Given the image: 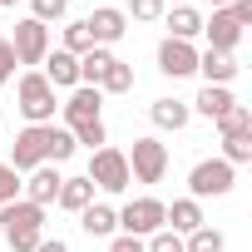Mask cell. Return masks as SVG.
<instances>
[{
  "mask_svg": "<svg viewBox=\"0 0 252 252\" xmlns=\"http://www.w3.org/2000/svg\"><path fill=\"white\" fill-rule=\"evenodd\" d=\"M0 237H5L15 252H35L40 237H45V208H35L25 198L5 203V208H0Z\"/></svg>",
  "mask_w": 252,
  "mask_h": 252,
  "instance_id": "6da1fadb",
  "label": "cell"
},
{
  "mask_svg": "<svg viewBox=\"0 0 252 252\" xmlns=\"http://www.w3.org/2000/svg\"><path fill=\"white\" fill-rule=\"evenodd\" d=\"M50 139H55V124H25L10 144V168L15 173H30L40 163H50Z\"/></svg>",
  "mask_w": 252,
  "mask_h": 252,
  "instance_id": "7a4b0ae2",
  "label": "cell"
},
{
  "mask_svg": "<svg viewBox=\"0 0 252 252\" xmlns=\"http://www.w3.org/2000/svg\"><path fill=\"white\" fill-rule=\"evenodd\" d=\"M15 109L30 119V124H55V89H50V79L40 74V69H30L20 84H15Z\"/></svg>",
  "mask_w": 252,
  "mask_h": 252,
  "instance_id": "3957f363",
  "label": "cell"
},
{
  "mask_svg": "<svg viewBox=\"0 0 252 252\" xmlns=\"http://www.w3.org/2000/svg\"><path fill=\"white\" fill-rule=\"evenodd\" d=\"M232 178H237V168L232 163H222V158H203V163H193V173H188V198H227L232 193Z\"/></svg>",
  "mask_w": 252,
  "mask_h": 252,
  "instance_id": "277c9868",
  "label": "cell"
},
{
  "mask_svg": "<svg viewBox=\"0 0 252 252\" xmlns=\"http://www.w3.org/2000/svg\"><path fill=\"white\" fill-rule=\"evenodd\" d=\"M94 188H104V193H124L134 178H129V158H124V149H94V158H89V173H84Z\"/></svg>",
  "mask_w": 252,
  "mask_h": 252,
  "instance_id": "5b68a950",
  "label": "cell"
},
{
  "mask_svg": "<svg viewBox=\"0 0 252 252\" xmlns=\"http://www.w3.org/2000/svg\"><path fill=\"white\" fill-rule=\"evenodd\" d=\"M124 158H129V178L139 183H163L168 173V149L158 139H134V154H124Z\"/></svg>",
  "mask_w": 252,
  "mask_h": 252,
  "instance_id": "8992f818",
  "label": "cell"
},
{
  "mask_svg": "<svg viewBox=\"0 0 252 252\" xmlns=\"http://www.w3.org/2000/svg\"><path fill=\"white\" fill-rule=\"evenodd\" d=\"M158 227H163V203H158V198H134V203L119 208V232H129V237H154Z\"/></svg>",
  "mask_w": 252,
  "mask_h": 252,
  "instance_id": "52a82bcc",
  "label": "cell"
},
{
  "mask_svg": "<svg viewBox=\"0 0 252 252\" xmlns=\"http://www.w3.org/2000/svg\"><path fill=\"white\" fill-rule=\"evenodd\" d=\"M10 50H15V64H45V55H50V25H40V20H20L15 25V35H10Z\"/></svg>",
  "mask_w": 252,
  "mask_h": 252,
  "instance_id": "ba28073f",
  "label": "cell"
},
{
  "mask_svg": "<svg viewBox=\"0 0 252 252\" xmlns=\"http://www.w3.org/2000/svg\"><path fill=\"white\" fill-rule=\"evenodd\" d=\"M60 109H64V124H69V129H79V124H99V119H104V114H99V109H104V94L89 89V84H74Z\"/></svg>",
  "mask_w": 252,
  "mask_h": 252,
  "instance_id": "9c48e42d",
  "label": "cell"
},
{
  "mask_svg": "<svg viewBox=\"0 0 252 252\" xmlns=\"http://www.w3.org/2000/svg\"><path fill=\"white\" fill-rule=\"evenodd\" d=\"M158 69L168 79H188V74H198V50L188 40H163L158 45Z\"/></svg>",
  "mask_w": 252,
  "mask_h": 252,
  "instance_id": "30bf717a",
  "label": "cell"
},
{
  "mask_svg": "<svg viewBox=\"0 0 252 252\" xmlns=\"http://www.w3.org/2000/svg\"><path fill=\"white\" fill-rule=\"evenodd\" d=\"M60 173H55V163H40V168H30V178L20 183V198L25 203H35V208H50L55 198H60Z\"/></svg>",
  "mask_w": 252,
  "mask_h": 252,
  "instance_id": "8fae6325",
  "label": "cell"
},
{
  "mask_svg": "<svg viewBox=\"0 0 252 252\" xmlns=\"http://www.w3.org/2000/svg\"><path fill=\"white\" fill-rule=\"evenodd\" d=\"M203 35H208V50H222V55H232V50L242 45V25H237L227 10H213V15L203 20Z\"/></svg>",
  "mask_w": 252,
  "mask_h": 252,
  "instance_id": "7c38bea8",
  "label": "cell"
},
{
  "mask_svg": "<svg viewBox=\"0 0 252 252\" xmlns=\"http://www.w3.org/2000/svg\"><path fill=\"white\" fill-rule=\"evenodd\" d=\"M84 25H89L94 45H104V50H109L114 40H124V30H129V15H124V10H114V5H99Z\"/></svg>",
  "mask_w": 252,
  "mask_h": 252,
  "instance_id": "4fadbf2b",
  "label": "cell"
},
{
  "mask_svg": "<svg viewBox=\"0 0 252 252\" xmlns=\"http://www.w3.org/2000/svg\"><path fill=\"white\" fill-rule=\"evenodd\" d=\"M163 227L178 232V237H188L193 227H203V203H198V198H173V203H163Z\"/></svg>",
  "mask_w": 252,
  "mask_h": 252,
  "instance_id": "5bb4252c",
  "label": "cell"
},
{
  "mask_svg": "<svg viewBox=\"0 0 252 252\" xmlns=\"http://www.w3.org/2000/svg\"><path fill=\"white\" fill-rule=\"evenodd\" d=\"M237 69H242V64H237V55H222V50H198V74H203L208 84H222V89H227V84L237 79Z\"/></svg>",
  "mask_w": 252,
  "mask_h": 252,
  "instance_id": "9a60e30c",
  "label": "cell"
},
{
  "mask_svg": "<svg viewBox=\"0 0 252 252\" xmlns=\"http://www.w3.org/2000/svg\"><path fill=\"white\" fill-rule=\"evenodd\" d=\"M45 79H50V89H74L79 84V60L64 55V50L45 55Z\"/></svg>",
  "mask_w": 252,
  "mask_h": 252,
  "instance_id": "2e32d148",
  "label": "cell"
},
{
  "mask_svg": "<svg viewBox=\"0 0 252 252\" xmlns=\"http://www.w3.org/2000/svg\"><path fill=\"white\" fill-rule=\"evenodd\" d=\"M163 20H168V40H188L193 45V35H203V15L193 5H173V10H163Z\"/></svg>",
  "mask_w": 252,
  "mask_h": 252,
  "instance_id": "e0dca14e",
  "label": "cell"
},
{
  "mask_svg": "<svg viewBox=\"0 0 252 252\" xmlns=\"http://www.w3.org/2000/svg\"><path fill=\"white\" fill-rule=\"evenodd\" d=\"M232 104H237V99H232V94H227L222 84H203V89H198V99H193L188 109H198L203 119H213V124H218V119H222V114H227Z\"/></svg>",
  "mask_w": 252,
  "mask_h": 252,
  "instance_id": "ac0fdd59",
  "label": "cell"
},
{
  "mask_svg": "<svg viewBox=\"0 0 252 252\" xmlns=\"http://www.w3.org/2000/svg\"><path fill=\"white\" fill-rule=\"evenodd\" d=\"M79 227H84L89 237H114V232H119V213H114L109 203H89V208L79 213Z\"/></svg>",
  "mask_w": 252,
  "mask_h": 252,
  "instance_id": "d6986e66",
  "label": "cell"
},
{
  "mask_svg": "<svg viewBox=\"0 0 252 252\" xmlns=\"http://www.w3.org/2000/svg\"><path fill=\"white\" fill-rule=\"evenodd\" d=\"M149 119L158 124V129H188V119H193V109L183 104V99H154V109H149Z\"/></svg>",
  "mask_w": 252,
  "mask_h": 252,
  "instance_id": "ffe728a7",
  "label": "cell"
},
{
  "mask_svg": "<svg viewBox=\"0 0 252 252\" xmlns=\"http://www.w3.org/2000/svg\"><path fill=\"white\" fill-rule=\"evenodd\" d=\"M119 55L114 50H104V45H94L89 55H79V84H89V89H99V79L109 74V64H114Z\"/></svg>",
  "mask_w": 252,
  "mask_h": 252,
  "instance_id": "44dd1931",
  "label": "cell"
},
{
  "mask_svg": "<svg viewBox=\"0 0 252 252\" xmlns=\"http://www.w3.org/2000/svg\"><path fill=\"white\" fill-rule=\"evenodd\" d=\"M55 203H60L64 213H84V208L94 203V183H89V178H64V183H60V198H55Z\"/></svg>",
  "mask_w": 252,
  "mask_h": 252,
  "instance_id": "7402d4cb",
  "label": "cell"
},
{
  "mask_svg": "<svg viewBox=\"0 0 252 252\" xmlns=\"http://www.w3.org/2000/svg\"><path fill=\"white\" fill-rule=\"evenodd\" d=\"M222 247H227V237H222L218 227H208V222L183 237V252H222Z\"/></svg>",
  "mask_w": 252,
  "mask_h": 252,
  "instance_id": "603a6c76",
  "label": "cell"
},
{
  "mask_svg": "<svg viewBox=\"0 0 252 252\" xmlns=\"http://www.w3.org/2000/svg\"><path fill=\"white\" fill-rule=\"evenodd\" d=\"M129 89H134V64L114 60V64H109V74L99 79V94H129Z\"/></svg>",
  "mask_w": 252,
  "mask_h": 252,
  "instance_id": "cb8c5ba5",
  "label": "cell"
},
{
  "mask_svg": "<svg viewBox=\"0 0 252 252\" xmlns=\"http://www.w3.org/2000/svg\"><path fill=\"white\" fill-rule=\"evenodd\" d=\"M218 134L227 139V134H252V109L247 104H232L222 119H218Z\"/></svg>",
  "mask_w": 252,
  "mask_h": 252,
  "instance_id": "d4e9b609",
  "label": "cell"
},
{
  "mask_svg": "<svg viewBox=\"0 0 252 252\" xmlns=\"http://www.w3.org/2000/svg\"><path fill=\"white\" fill-rule=\"evenodd\" d=\"M60 50H64V55H74V60H79V55H89V50H94L89 25H84V20H79V25H64V45H60Z\"/></svg>",
  "mask_w": 252,
  "mask_h": 252,
  "instance_id": "484cf974",
  "label": "cell"
},
{
  "mask_svg": "<svg viewBox=\"0 0 252 252\" xmlns=\"http://www.w3.org/2000/svg\"><path fill=\"white\" fill-rule=\"evenodd\" d=\"M222 163H252V134H227L222 139Z\"/></svg>",
  "mask_w": 252,
  "mask_h": 252,
  "instance_id": "4316f807",
  "label": "cell"
},
{
  "mask_svg": "<svg viewBox=\"0 0 252 252\" xmlns=\"http://www.w3.org/2000/svg\"><path fill=\"white\" fill-rule=\"evenodd\" d=\"M64 10H69V0H30V20H40V25L64 20Z\"/></svg>",
  "mask_w": 252,
  "mask_h": 252,
  "instance_id": "83f0119b",
  "label": "cell"
},
{
  "mask_svg": "<svg viewBox=\"0 0 252 252\" xmlns=\"http://www.w3.org/2000/svg\"><path fill=\"white\" fill-rule=\"evenodd\" d=\"M69 134H74V144H89V149H104V144H109L104 119H99V124H79V129H69Z\"/></svg>",
  "mask_w": 252,
  "mask_h": 252,
  "instance_id": "f1b7e54d",
  "label": "cell"
},
{
  "mask_svg": "<svg viewBox=\"0 0 252 252\" xmlns=\"http://www.w3.org/2000/svg\"><path fill=\"white\" fill-rule=\"evenodd\" d=\"M144 252H183V237H178V232H168V227H158V232L144 242Z\"/></svg>",
  "mask_w": 252,
  "mask_h": 252,
  "instance_id": "f546056e",
  "label": "cell"
},
{
  "mask_svg": "<svg viewBox=\"0 0 252 252\" xmlns=\"http://www.w3.org/2000/svg\"><path fill=\"white\" fill-rule=\"evenodd\" d=\"M168 10V0H129V10L124 15H134V20H158Z\"/></svg>",
  "mask_w": 252,
  "mask_h": 252,
  "instance_id": "4dcf8cb0",
  "label": "cell"
},
{
  "mask_svg": "<svg viewBox=\"0 0 252 252\" xmlns=\"http://www.w3.org/2000/svg\"><path fill=\"white\" fill-rule=\"evenodd\" d=\"M15 198H20V173H15L10 163H0V208L15 203Z\"/></svg>",
  "mask_w": 252,
  "mask_h": 252,
  "instance_id": "1f68e13d",
  "label": "cell"
},
{
  "mask_svg": "<svg viewBox=\"0 0 252 252\" xmlns=\"http://www.w3.org/2000/svg\"><path fill=\"white\" fill-rule=\"evenodd\" d=\"M74 154V134L69 129H55V139H50V163H64Z\"/></svg>",
  "mask_w": 252,
  "mask_h": 252,
  "instance_id": "d6a6232c",
  "label": "cell"
},
{
  "mask_svg": "<svg viewBox=\"0 0 252 252\" xmlns=\"http://www.w3.org/2000/svg\"><path fill=\"white\" fill-rule=\"evenodd\" d=\"M15 79V50H10V40H0V84H10Z\"/></svg>",
  "mask_w": 252,
  "mask_h": 252,
  "instance_id": "836d02e7",
  "label": "cell"
},
{
  "mask_svg": "<svg viewBox=\"0 0 252 252\" xmlns=\"http://www.w3.org/2000/svg\"><path fill=\"white\" fill-rule=\"evenodd\" d=\"M109 252H144V237H129V232H119L109 242Z\"/></svg>",
  "mask_w": 252,
  "mask_h": 252,
  "instance_id": "e575fe53",
  "label": "cell"
},
{
  "mask_svg": "<svg viewBox=\"0 0 252 252\" xmlns=\"http://www.w3.org/2000/svg\"><path fill=\"white\" fill-rule=\"evenodd\" d=\"M35 252H69V242H60V237H40Z\"/></svg>",
  "mask_w": 252,
  "mask_h": 252,
  "instance_id": "d590c367",
  "label": "cell"
},
{
  "mask_svg": "<svg viewBox=\"0 0 252 252\" xmlns=\"http://www.w3.org/2000/svg\"><path fill=\"white\" fill-rule=\"evenodd\" d=\"M227 5H232V0H213V10H227Z\"/></svg>",
  "mask_w": 252,
  "mask_h": 252,
  "instance_id": "8d00e7d4",
  "label": "cell"
},
{
  "mask_svg": "<svg viewBox=\"0 0 252 252\" xmlns=\"http://www.w3.org/2000/svg\"><path fill=\"white\" fill-rule=\"evenodd\" d=\"M0 5H15V0H0Z\"/></svg>",
  "mask_w": 252,
  "mask_h": 252,
  "instance_id": "74e56055",
  "label": "cell"
},
{
  "mask_svg": "<svg viewBox=\"0 0 252 252\" xmlns=\"http://www.w3.org/2000/svg\"><path fill=\"white\" fill-rule=\"evenodd\" d=\"M173 5H188V0H173Z\"/></svg>",
  "mask_w": 252,
  "mask_h": 252,
  "instance_id": "f35d334b",
  "label": "cell"
}]
</instances>
